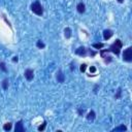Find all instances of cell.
I'll list each match as a JSON object with an SVG mask.
<instances>
[{
    "label": "cell",
    "mask_w": 132,
    "mask_h": 132,
    "mask_svg": "<svg viewBox=\"0 0 132 132\" xmlns=\"http://www.w3.org/2000/svg\"><path fill=\"white\" fill-rule=\"evenodd\" d=\"M122 46H123V42L120 39H116V41L109 46L108 52H111V53H113V54H116L118 56V55H120V52H121Z\"/></svg>",
    "instance_id": "1"
},
{
    "label": "cell",
    "mask_w": 132,
    "mask_h": 132,
    "mask_svg": "<svg viewBox=\"0 0 132 132\" xmlns=\"http://www.w3.org/2000/svg\"><path fill=\"white\" fill-rule=\"evenodd\" d=\"M31 10L37 15H42V13H43V8L38 0L31 4Z\"/></svg>",
    "instance_id": "2"
},
{
    "label": "cell",
    "mask_w": 132,
    "mask_h": 132,
    "mask_svg": "<svg viewBox=\"0 0 132 132\" xmlns=\"http://www.w3.org/2000/svg\"><path fill=\"white\" fill-rule=\"evenodd\" d=\"M123 60L126 62H131L132 61V47L129 46L127 47L124 53H123Z\"/></svg>",
    "instance_id": "3"
},
{
    "label": "cell",
    "mask_w": 132,
    "mask_h": 132,
    "mask_svg": "<svg viewBox=\"0 0 132 132\" xmlns=\"http://www.w3.org/2000/svg\"><path fill=\"white\" fill-rule=\"evenodd\" d=\"M87 53H88V48H86L84 46H79L77 50H75V54L80 57H85L87 55Z\"/></svg>",
    "instance_id": "4"
},
{
    "label": "cell",
    "mask_w": 132,
    "mask_h": 132,
    "mask_svg": "<svg viewBox=\"0 0 132 132\" xmlns=\"http://www.w3.org/2000/svg\"><path fill=\"white\" fill-rule=\"evenodd\" d=\"M25 77L27 78V80H32L34 77V71L32 69H27L25 70Z\"/></svg>",
    "instance_id": "5"
},
{
    "label": "cell",
    "mask_w": 132,
    "mask_h": 132,
    "mask_svg": "<svg viewBox=\"0 0 132 132\" xmlns=\"http://www.w3.org/2000/svg\"><path fill=\"white\" fill-rule=\"evenodd\" d=\"M14 131L15 132H25V128L23 126V121H19L16 124H15V128H14Z\"/></svg>",
    "instance_id": "6"
},
{
    "label": "cell",
    "mask_w": 132,
    "mask_h": 132,
    "mask_svg": "<svg viewBox=\"0 0 132 132\" xmlns=\"http://www.w3.org/2000/svg\"><path fill=\"white\" fill-rule=\"evenodd\" d=\"M112 35H113V32H112L111 30H109V29H106V30L103 31V38H104L105 40L109 39Z\"/></svg>",
    "instance_id": "7"
},
{
    "label": "cell",
    "mask_w": 132,
    "mask_h": 132,
    "mask_svg": "<svg viewBox=\"0 0 132 132\" xmlns=\"http://www.w3.org/2000/svg\"><path fill=\"white\" fill-rule=\"evenodd\" d=\"M57 80L59 82H64V80H65V76H64V74H63V72L61 70H59L57 72Z\"/></svg>",
    "instance_id": "8"
},
{
    "label": "cell",
    "mask_w": 132,
    "mask_h": 132,
    "mask_svg": "<svg viewBox=\"0 0 132 132\" xmlns=\"http://www.w3.org/2000/svg\"><path fill=\"white\" fill-rule=\"evenodd\" d=\"M76 8H77V11H78L79 13H84L85 10H86V6H85V4H84L82 2L78 3L77 6H76Z\"/></svg>",
    "instance_id": "9"
},
{
    "label": "cell",
    "mask_w": 132,
    "mask_h": 132,
    "mask_svg": "<svg viewBox=\"0 0 132 132\" xmlns=\"http://www.w3.org/2000/svg\"><path fill=\"white\" fill-rule=\"evenodd\" d=\"M95 118H96V113H95L94 110H91V111L88 113V116H87V119H88L89 121H93Z\"/></svg>",
    "instance_id": "10"
},
{
    "label": "cell",
    "mask_w": 132,
    "mask_h": 132,
    "mask_svg": "<svg viewBox=\"0 0 132 132\" xmlns=\"http://www.w3.org/2000/svg\"><path fill=\"white\" fill-rule=\"evenodd\" d=\"M126 130H127V127H126L125 125H121V126L114 128L112 131H126Z\"/></svg>",
    "instance_id": "11"
},
{
    "label": "cell",
    "mask_w": 132,
    "mask_h": 132,
    "mask_svg": "<svg viewBox=\"0 0 132 132\" xmlns=\"http://www.w3.org/2000/svg\"><path fill=\"white\" fill-rule=\"evenodd\" d=\"M64 32H65V37L66 38H69L71 36V30H70V28H65Z\"/></svg>",
    "instance_id": "12"
},
{
    "label": "cell",
    "mask_w": 132,
    "mask_h": 132,
    "mask_svg": "<svg viewBox=\"0 0 132 132\" xmlns=\"http://www.w3.org/2000/svg\"><path fill=\"white\" fill-rule=\"evenodd\" d=\"M3 129L5 130V131H9L10 129H11V123H6V124H4V126H3Z\"/></svg>",
    "instance_id": "13"
},
{
    "label": "cell",
    "mask_w": 132,
    "mask_h": 132,
    "mask_svg": "<svg viewBox=\"0 0 132 132\" xmlns=\"http://www.w3.org/2000/svg\"><path fill=\"white\" fill-rule=\"evenodd\" d=\"M36 46H37L38 48H43V47L45 46V44H44V43H43L41 40H38V41L36 42Z\"/></svg>",
    "instance_id": "14"
},
{
    "label": "cell",
    "mask_w": 132,
    "mask_h": 132,
    "mask_svg": "<svg viewBox=\"0 0 132 132\" xmlns=\"http://www.w3.org/2000/svg\"><path fill=\"white\" fill-rule=\"evenodd\" d=\"M103 46H104L103 43H93V47H95L96 50H100V48H102Z\"/></svg>",
    "instance_id": "15"
},
{
    "label": "cell",
    "mask_w": 132,
    "mask_h": 132,
    "mask_svg": "<svg viewBox=\"0 0 132 132\" xmlns=\"http://www.w3.org/2000/svg\"><path fill=\"white\" fill-rule=\"evenodd\" d=\"M7 87H8V79L5 78V79H3V81H2V88H3L4 90H6Z\"/></svg>",
    "instance_id": "16"
},
{
    "label": "cell",
    "mask_w": 132,
    "mask_h": 132,
    "mask_svg": "<svg viewBox=\"0 0 132 132\" xmlns=\"http://www.w3.org/2000/svg\"><path fill=\"white\" fill-rule=\"evenodd\" d=\"M45 127H46V121H44V122L42 123V125H40V126L38 127V131H43V130L45 129Z\"/></svg>",
    "instance_id": "17"
},
{
    "label": "cell",
    "mask_w": 132,
    "mask_h": 132,
    "mask_svg": "<svg viewBox=\"0 0 132 132\" xmlns=\"http://www.w3.org/2000/svg\"><path fill=\"white\" fill-rule=\"evenodd\" d=\"M121 94H122V89H121V88H119V89H118V91H117V94H116L114 98H116V99L121 98Z\"/></svg>",
    "instance_id": "18"
},
{
    "label": "cell",
    "mask_w": 132,
    "mask_h": 132,
    "mask_svg": "<svg viewBox=\"0 0 132 132\" xmlns=\"http://www.w3.org/2000/svg\"><path fill=\"white\" fill-rule=\"evenodd\" d=\"M0 69H1V70H3L4 72H6V71H7V69H6V67H5V64H4L3 62H0Z\"/></svg>",
    "instance_id": "19"
},
{
    "label": "cell",
    "mask_w": 132,
    "mask_h": 132,
    "mask_svg": "<svg viewBox=\"0 0 132 132\" xmlns=\"http://www.w3.org/2000/svg\"><path fill=\"white\" fill-rule=\"evenodd\" d=\"M86 68H87V65H86V64H81L79 69H80L81 72H85V71H86Z\"/></svg>",
    "instance_id": "20"
},
{
    "label": "cell",
    "mask_w": 132,
    "mask_h": 132,
    "mask_svg": "<svg viewBox=\"0 0 132 132\" xmlns=\"http://www.w3.org/2000/svg\"><path fill=\"white\" fill-rule=\"evenodd\" d=\"M95 71H96V68H95L94 66H91V67H90V72H92V73H94Z\"/></svg>",
    "instance_id": "21"
},
{
    "label": "cell",
    "mask_w": 132,
    "mask_h": 132,
    "mask_svg": "<svg viewBox=\"0 0 132 132\" xmlns=\"http://www.w3.org/2000/svg\"><path fill=\"white\" fill-rule=\"evenodd\" d=\"M84 111H85L84 109H78V114H79V116H82V113H84Z\"/></svg>",
    "instance_id": "22"
},
{
    "label": "cell",
    "mask_w": 132,
    "mask_h": 132,
    "mask_svg": "<svg viewBox=\"0 0 132 132\" xmlns=\"http://www.w3.org/2000/svg\"><path fill=\"white\" fill-rule=\"evenodd\" d=\"M12 61H13V62H18V57H13Z\"/></svg>",
    "instance_id": "23"
},
{
    "label": "cell",
    "mask_w": 132,
    "mask_h": 132,
    "mask_svg": "<svg viewBox=\"0 0 132 132\" xmlns=\"http://www.w3.org/2000/svg\"><path fill=\"white\" fill-rule=\"evenodd\" d=\"M118 2H119V3H123V2H124V0H118Z\"/></svg>",
    "instance_id": "24"
}]
</instances>
